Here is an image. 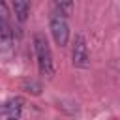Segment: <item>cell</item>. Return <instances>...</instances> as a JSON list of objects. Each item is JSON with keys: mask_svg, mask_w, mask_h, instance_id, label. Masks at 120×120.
<instances>
[{"mask_svg": "<svg viewBox=\"0 0 120 120\" xmlns=\"http://www.w3.org/2000/svg\"><path fill=\"white\" fill-rule=\"evenodd\" d=\"M51 32H52V38L56 41L58 47H64L68 45V39H69V26H68V21H66V15L62 11H52L51 13Z\"/></svg>", "mask_w": 120, "mask_h": 120, "instance_id": "7a4b0ae2", "label": "cell"}, {"mask_svg": "<svg viewBox=\"0 0 120 120\" xmlns=\"http://www.w3.org/2000/svg\"><path fill=\"white\" fill-rule=\"evenodd\" d=\"M11 39H13V32H11V24H9V19H8V13L6 9L2 8L0 9V47H9L11 45Z\"/></svg>", "mask_w": 120, "mask_h": 120, "instance_id": "5b68a950", "label": "cell"}, {"mask_svg": "<svg viewBox=\"0 0 120 120\" xmlns=\"http://www.w3.org/2000/svg\"><path fill=\"white\" fill-rule=\"evenodd\" d=\"M73 66L75 68H88L90 66V54H88V45L84 36H77L75 38V45H73Z\"/></svg>", "mask_w": 120, "mask_h": 120, "instance_id": "3957f363", "label": "cell"}, {"mask_svg": "<svg viewBox=\"0 0 120 120\" xmlns=\"http://www.w3.org/2000/svg\"><path fill=\"white\" fill-rule=\"evenodd\" d=\"M58 11H62L64 15H69L73 11V0H54Z\"/></svg>", "mask_w": 120, "mask_h": 120, "instance_id": "52a82bcc", "label": "cell"}, {"mask_svg": "<svg viewBox=\"0 0 120 120\" xmlns=\"http://www.w3.org/2000/svg\"><path fill=\"white\" fill-rule=\"evenodd\" d=\"M13 9H15V17L17 21L24 22L30 11V0H13Z\"/></svg>", "mask_w": 120, "mask_h": 120, "instance_id": "8992f818", "label": "cell"}, {"mask_svg": "<svg viewBox=\"0 0 120 120\" xmlns=\"http://www.w3.org/2000/svg\"><path fill=\"white\" fill-rule=\"evenodd\" d=\"M22 112V99L11 98L0 105V120H19Z\"/></svg>", "mask_w": 120, "mask_h": 120, "instance_id": "277c9868", "label": "cell"}, {"mask_svg": "<svg viewBox=\"0 0 120 120\" xmlns=\"http://www.w3.org/2000/svg\"><path fill=\"white\" fill-rule=\"evenodd\" d=\"M2 8H4V0H0V9H2Z\"/></svg>", "mask_w": 120, "mask_h": 120, "instance_id": "ba28073f", "label": "cell"}, {"mask_svg": "<svg viewBox=\"0 0 120 120\" xmlns=\"http://www.w3.org/2000/svg\"><path fill=\"white\" fill-rule=\"evenodd\" d=\"M34 52H36V58H38L39 73L51 77L52 71H54V68H52V54H51V47L47 43V38L41 32H38L34 36Z\"/></svg>", "mask_w": 120, "mask_h": 120, "instance_id": "6da1fadb", "label": "cell"}]
</instances>
